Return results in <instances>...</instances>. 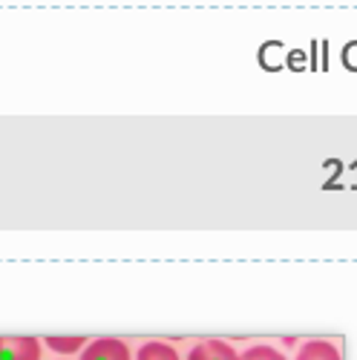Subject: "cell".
Returning a JSON list of instances; mask_svg holds the SVG:
<instances>
[{
	"mask_svg": "<svg viewBox=\"0 0 357 360\" xmlns=\"http://www.w3.org/2000/svg\"><path fill=\"white\" fill-rule=\"evenodd\" d=\"M81 360H130V349L118 338H98L93 343H86Z\"/></svg>",
	"mask_w": 357,
	"mask_h": 360,
	"instance_id": "1",
	"label": "cell"
},
{
	"mask_svg": "<svg viewBox=\"0 0 357 360\" xmlns=\"http://www.w3.org/2000/svg\"><path fill=\"white\" fill-rule=\"evenodd\" d=\"M38 338H4L0 335V360H38Z\"/></svg>",
	"mask_w": 357,
	"mask_h": 360,
	"instance_id": "2",
	"label": "cell"
},
{
	"mask_svg": "<svg viewBox=\"0 0 357 360\" xmlns=\"http://www.w3.org/2000/svg\"><path fill=\"white\" fill-rule=\"evenodd\" d=\"M188 360H240V354L225 340H202L199 346H193Z\"/></svg>",
	"mask_w": 357,
	"mask_h": 360,
	"instance_id": "3",
	"label": "cell"
},
{
	"mask_svg": "<svg viewBox=\"0 0 357 360\" xmlns=\"http://www.w3.org/2000/svg\"><path fill=\"white\" fill-rule=\"evenodd\" d=\"M297 360H340V352L329 340H309L303 343Z\"/></svg>",
	"mask_w": 357,
	"mask_h": 360,
	"instance_id": "4",
	"label": "cell"
},
{
	"mask_svg": "<svg viewBox=\"0 0 357 360\" xmlns=\"http://www.w3.org/2000/svg\"><path fill=\"white\" fill-rule=\"evenodd\" d=\"M136 360H178V354L167 343H147V346L138 349Z\"/></svg>",
	"mask_w": 357,
	"mask_h": 360,
	"instance_id": "5",
	"label": "cell"
},
{
	"mask_svg": "<svg viewBox=\"0 0 357 360\" xmlns=\"http://www.w3.org/2000/svg\"><path fill=\"white\" fill-rule=\"evenodd\" d=\"M52 352H58V354H75L78 349H86V338H46L44 340Z\"/></svg>",
	"mask_w": 357,
	"mask_h": 360,
	"instance_id": "6",
	"label": "cell"
},
{
	"mask_svg": "<svg viewBox=\"0 0 357 360\" xmlns=\"http://www.w3.org/2000/svg\"><path fill=\"white\" fill-rule=\"evenodd\" d=\"M240 360H285V357L271 346H251L245 354H240Z\"/></svg>",
	"mask_w": 357,
	"mask_h": 360,
	"instance_id": "7",
	"label": "cell"
}]
</instances>
